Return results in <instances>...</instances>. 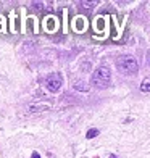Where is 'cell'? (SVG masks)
<instances>
[{
    "label": "cell",
    "instance_id": "cell-4",
    "mask_svg": "<svg viewBox=\"0 0 150 158\" xmlns=\"http://www.w3.org/2000/svg\"><path fill=\"white\" fill-rule=\"evenodd\" d=\"M140 90H142V92H147V94H150V77H145L144 81H142V84H140Z\"/></svg>",
    "mask_w": 150,
    "mask_h": 158
},
{
    "label": "cell",
    "instance_id": "cell-2",
    "mask_svg": "<svg viewBox=\"0 0 150 158\" xmlns=\"http://www.w3.org/2000/svg\"><path fill=\"white\" fill-rule=\"evenodd\" d=\"M110 79H111V73H110L108 66H98L94 71L90 81L95 87H106V85L110 84Z\"/></svg>",
    "mask_w": 150,
    "mask_h": 158
},
{
    "label": "cell",
    "instance_id": "cell-10",
    "mask_svg": "<svg viewBox=\"0 0 150 158\" xmlns=\"http://www.w3.org/2000/svg\"><path fill=\"white\" fill-rule=\"evenodd\" d=\"M108 158H118V156H116V155H113V153H111V155H110Z\"/></svg>",
    "mask_w": 150,
    "mask_h": 158
},
{
    "label": "cell",
    "instance_id": "cell-7",
    "mask_svg": "<svg viewBox=\"0 0 150 158\" xmlns=\"http://www.w3.org/2000/svg\"><path fill=\"white\" fill-rule=\"evenodd\" d=\"M81 5H84L85 8H89V6H92V5H95V2H79Z\"/></svg>",
    "mask_w": 150,
    "mask_h": 158
},
{
    "label": "cell",
    "instance_id": "cell-1",
    "mask_svg": "<svg viewBox=\"0 0 150 158\" xmlns=\"http://www.w3.org/2000/svg\"><path fill=\"white\" fill-rule=\"evenodd\" d=\"M116 68L121 71L123 74H137L139 71V64L135 61L134 56L131 55H121L119 58L116 60Z\"/></svg>",
    "mask_w": 150,
    "mask_h": 158
},
{
    "label": "cell",
    "instance_id": "cell-9",
    "mask_svg": "<svg viewBox=\"0 0 150 158\" xmlns=\"http://www.w3.org/2000/svg\"><path fill=\"white\" fill-rule=\"evenodd\" d=\"M34 6H35V8H42V3H32Z\"/></svg>",
    "mask_w": 150,
    "mask_h": 158
},
{
    "label": "cell",
    "instance_id": "cell-3",
    "mask_svg": "<svg viewBox=\"0 0 150 158\" xmlns=\"http://www.w3.org/2000/svg\"><path fill=\"white\" fill-rule=\"evenodd\" d=\"M63 84V77L60 73H50L47 77H45V87L50 90V92H56L60 90Z\"/></svg>",
    "mask_w": 150,
    "mask_h": 158
},
{
    "label": "cell",
    "instance_id": "cell-11",
    "mask_svg": "<svg viewBox=\"0 0 150 158\" xmlns=\"http://www.w3.org/2000/svg\"><path fill=\"white\" fill-rule=\"evenodd\" d=\"M148 56H150V52H148ZM148 66H150V58H148Z\"/></svg>",
    "mask_w": 150,
    "mask_h": 158
},
{
    "label": "cell",
    "instance_id": "cell-8",
    "mask_svg": "<svg viewBox=\"0 0 150 158\" xmlns=\"http://www.w3.org/2000/svg\"><path fill=\"white\" fill-rule=\"evenodd\" d=\"M31 158H40V155H39L37 152H32V155H31Z\"/></svg>",
    "mask_w": 150,
    "mask_h": 158
},
{
    "label": "cell",
    "instance_id": "cell-6",
    "mask_svg": "<svg viewBox=\"0 0 150 158\" xmlns=\"http://www.w3.org/2000/svg\"><path fill=\"white\" fill-rule=\"evenodd\" d=\"M97 135H98V129H89L87 134H85V137H87V139H94V137H97Z\"/></svg>",
    "mask_w": 150,
    "mask_h": 158
},
{
    "label": "cell",
    "instance_id": "cell-5",
    "mask_svg": "<svg viewBox=\"0 0 150 158\" xmlns=\"http://www.w3.org/2000/svg\"><path fill=\"white\" fill-rule=\"evenodd\" d=\"M74 89H76V90H82V92H87V90H89V85L85 84L84 81H77V82L74 84Z\"/></svg>",
    "mask_w": 150,
    "mask_h": 158
}]
</instances>
